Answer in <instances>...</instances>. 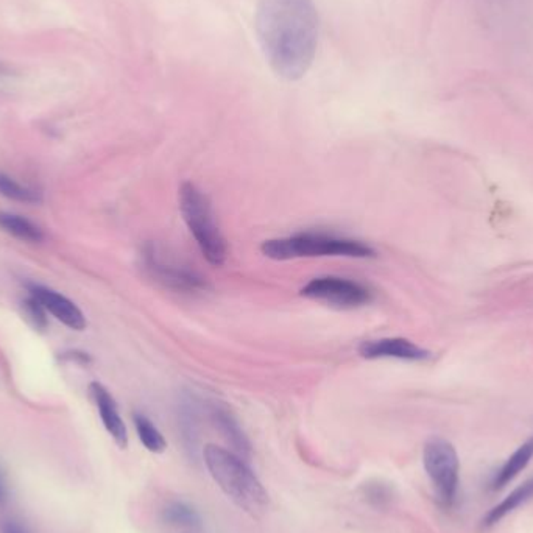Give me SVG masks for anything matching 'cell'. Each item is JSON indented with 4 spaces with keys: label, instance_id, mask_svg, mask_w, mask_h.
<instances>
[{
    "label": "cell",
    "instance_id": "5",
    "mask_svg": "<svg viewBox=\"0 0 533 533\" xmlns=\"http://www.w3.org/2000/svg\"><path fill=\"white\" fill-rule=\"evenodd\" d=\"M422 465L441 504L451 507L457 499L460 460L451 441L432 437L422 449Z\"/></svg>",
    "mask_w": 533,
    "mask_h": 533
},
{
    "label": "cell",
    "instance_id": "8",
    "mask_svg": "<svg viewBox=\"0 0 533 533\" xmlns=\"http://www.w3.org/2000/svg\"><path fill=\"white\" fill-rule=\"evenodd\" d=\"M146 265L156 281L163 282L164 286L186 290H199L205 288L206 284L201 276L195 271L182 267V265L170 264L159 256L155 246H150L146 252Z\"/></svg>",
    "mask_w": 533,
    "mask_h": 533
},
{
    "label": "cell",
    "instance_id": "13",
    "mask_svg": "<svg viewBox=\"0 0 533 533\" xmlns=\"http://www.w3.org/2000/svg\"><path fill=\"white\" fill-rule=\"evenodd\" d=\"M533 499V477L529 481L524 482L522 485L515 488L513 492L510 493L509 496L501 501L498 505H494L482 520V526L484 528H493L496 526L499 521H502L505 516L510 515L511 511L520 509L521 505L528 504L529 501Z\"/></svg>",
    "mask_w": 533,
    "mask_h": 533
},
{
    "label": "cell",
    "instance_id": "19",
    "mask_svg": "<svg viewBox=\"0 0 533 533\" xmlns=\"http://www.w3.org/2000/svg\"><path fill=\"white\" fill-rule=\"evenodd\" d=\"M0 533H33V530L18 516H4L0 520Z\"/></svg>",
    "mask_w": 533,
    "mask_h": 533
},
{
    "label": "cell",
    "instance_id": "9",
    "mask_svg": "<svg viewBox=\"0 0 533 533\" xmlns=\"http://www.w3.org/2000/svg\"><path fill=\"white\" fill-rule=\"evenodd\" d=\"M30 295L46 309V312L52 314L58 322L66 324L67 328L74 331H83L86 328V318L83 312L78 309V306L66 298L65 295L55 292L52 289L44 288V286H30Z\"/></svg>",
    "mask_w": 533,
    "mask_h": 533
},
{
    "label": "cell",
    "instance_id": "1",
    "mask_svg": "<svg viewBox=\"0 0 533 533\" xmlns=\"http://www.w3.org/2000/svg\"><path fill=\"white\" fill-rule=\"evenodd\" d=\"M254 29L276 76L297 82L311 69L320 36L314 0H259Z\"/></svg>",
    "mask_w": 533,
    "mask_h": 533
},
{
    "label": "cell",
    "instance_id": "4",
    "mask_svg": "<svg viewBox=\"0 0 533 533\" xmlns=\"http://www.w3.org/2000/svg\"><path fill=\"white\" fill-rule=\"evenodd\" d=\"M180 209L206 261L216 267L225 264L228 254L227 241L214 218L211 201L194 182H182L180 188Z\"/></svg>",
    "mask_w": 533,
    "mask_h": 533
},
{
    "label": "cell",
    "instance_id": "6",
    "mask_svg": "<svg viewBox=\"0 0 533 533\" xmlns=\"http://www.w3.org/2000/svg\"><path fill=\"white\" fill-rule=\"evenodd\" d=\"M305 298L315 299L320 303L335 306L340 309H354L369 305L373 295L369 288L360 282L351 281L339 276H320L306 284L299 292Z\"/></svg>",
    "mask_w": 533,
    "mask_h": 533
},
{
    "label": "cell",
    "instance_id": "21",
    "mask_svg": "<svg viewBox=\"0 0 533 533\" xmlns=\"http://www.w3.org/2000/svg\"><path fill=\"white\" fill-rule=\"evenodd\" d=\"M4 499H5V486H4V484L0 481V502H2Z\"/></svg>",
    "mask_w": 533,
    "mask_h": 533
},
{
    "label": "cell",
    "instance_id": "14",
    "mask_svg": "<svg viewBox=\"0 0 533 533\" xmlns=\"http://www.w3.org/2000/svg\"><path fill=\"white\" fill-rule=\"evenodd\" d=\"M0 229L19 241L30 242V244H38L44 239L40 227H36L35 223L29 218L12 212H0Z\"/></svg>",
    "mask_w": 533,
    "mask_h": 533
},
{
    "label": "cell",
    "instance_id": "15",
    "mask_svg": "<svg viewBox=\"0 0 533 533\" xmlns=\"http://www.w3.org/2000/svg\"><path fill=\"white\" fill-rule=\"evenodd\" d=\"M163 521L169 526L180 529L201 528V516L194 505L184 501H170L163 509Z\"/></svg>",
    "mask_w": 533,
    "mask_h": 533
},
{
    "label": "cell",
    "instance_id": "10",
    "mask_svg": "<svg viewBox=\"0 0 533 533\" xmlns=\"http://www.w3.org/2000/svg\"><path fill=\"white\" fill-rule=\"evenodd\" d=\"M89 392L97 405L100 420H102L106 432L111 435V439L119 448L125 449L129 446V431H127V426L123 422L118 404L112 398L111 393L108 392V388L102 386L100 382H93L89 386Z\"/></svg>",
    "mask_w": 533,
    "mask_h": 533
},
{
    "label": "cell",
    "instance_id": "16",
    "mask_svg": "<svg viewBox=\"0 0 533 533\" xmlns=\"http://www.w3.org/2000/svg\"><path fill=\"white\" fill-rule=\"evenodd\" d=\"M133 424H135L136 434L139 437V441L147 451L153 452V454H161L165 451L167 441H165L164 435L159 432V429L153 424L150 418H147L142 413H135Z\"/></svg>",
    "mask_w": 533,
    "mask_h": 533
},
{
    "label": "cell",
    "instance_id": "2",
    "mask_svg": "<svg viewBox=\"0 0 533 533\" xmlns=\"http://www.w3.org/2000/svg\"><path fill=\"white\" fill-rule=\"evenodd\" d=\"M203 460L227 498L245 513L259 518L269 507V493L246 458L218 445H206Z\"/></svg>",
    "mask_w": 533,
    "mask_h": 533
},
{
    "label": "cell",
    "instance_id": "20",
    "mask_svg": "<svg viewBox=\"0 0 533 533\" xmlns=\"http://www.w3.org/2000/svg\"><path fill=\"white\" fill-rule=\"evenodd\" d=\"M25 309H27V314H29L30 318L35 322L38 328H44V326H46V309H44V307H42L31 295H30V298L25 301Z\"/></svg>",
    "mask_w": 533,
    "mask_h": 533
},
{
    "label": "cell",
    "instance_id": "7",
    "mask_svg": "<svg viewBox=\"0 0 533 533\" xmlns=\"http://www.w3.org/2000/svg\"><path fill=\"white\" fill-rule=\"evenodd\" d=\"M360 358L375 360V359H399L422 362L431 358V352L412 340L403 337H388V339L365 340L358 348Z\"/></svg>",
    "mask_w": 533,
    "mask_h": 533
},
{
    "label": "cell",
    "instance_id": "11",
    "mask_svg": "<svg viewBox=\"0 0 533 533\" xmlns=\"http://www.w3.org/2000/svg\"><path fill=\"white\" fill-rule=\"evenodd\" d=\"M212 422L216 424L218 432L222 434L223 439L233 446L231 451L237 452L244 458L252 456V445L250 440L246 439L245 432L242 431L239 422H235V416L229 413L228 409L214 405L211 411Z\"/></svg>",
    "mask_w": 533,
    "mask_h": 533
},
{
    "label": "cell",
    "instance_id": "18",
    "mask_svg": "<svg viewBox=\"0 0 533 533\" xmlns=\"http://www.w3.org/2000/svg\"><path fill=\"white\" fill-rule=\"evenodd\" d=\"M364 498L375 507H386L393 499V488L384 482H369L364 485Z\"/></svg>",
    "mask_w": 533,
    "mask_h": 533
},
{
    "label": "cell",
    "instance_id": "3",
    "mask_svg": "<svg viewBox=\"0 0 533 533\" xmlns=\"http://www.w3.org/2000/svg\"><path fill=\"white\" fill-rule=\"evenodd\" d=\"M261 252L273 261H292L303 258H375L376 252L364 242L335 235H303L262 242Z\"/></svg>",
    "mask_w": 533,
    "mask_h": 533
},
{
    "label": "cell",
    "instance_id": "12",
    "mask_svg": "<svg viewBox=\"0 0 533 533\" xmlns=\"http://www.w3.org/2000/svg\"><path fill=\"white\" fill-rule=\"evenodd\" d=\"M533 458V437L526 440L518 449H516L504 465L501 466L498 473L494 475L492 481V490H501L509 485L510 482L520 475L524 469L528 468L529 463Z\"/></svg>",
    "mask_w": 533,
    "mask_h": 533
},
{
    "label": "cell",
    "instance_id": "17",
    "mask_svg": "<svg viewBox=\"0 0 533 533\" xmlns=\"http://www.w3.org/2000/svg\"><path fill=\"white\" fill-rule=\"evenodd\" d=\"M0 195L14 200V201H21V203H40L41 201V194L38 191L27 188L5 173H0Z\"/></svg>",
    "mask_w": 533,
    "mask_h": 533
}]
</instances>
